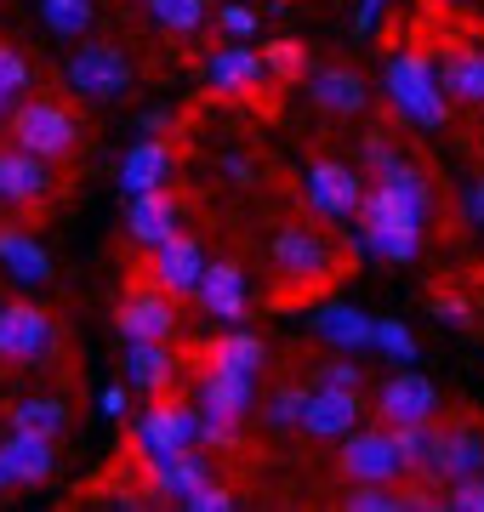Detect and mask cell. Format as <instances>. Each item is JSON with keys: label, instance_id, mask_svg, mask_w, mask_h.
Listing matches in <instances>:
<instances>
[{"label": "cell", "instance_id": "1", "mask_svg": "<svg viewBox=\"0 0 484 512\" xmlns=\"http://www.w3.org/2000/svg\"><path fill=\"white\" fill-rule=\"evenodd\" d=\"M268 262H274V274H280V291H274V308H291L302 296H319L325 285L354 268V256L336 251L331 234L325 228H308V222H285L274 245H268Z\"/></svg>", "mask_w": 484, "mask_h": 512}, {"label": "cell", "instance_id": "2", "mask_svg": "<svg viewBox=\"0 0 484 512\" xmlns=\"http://www.w3.org/2000/svg\"><path fill=\"white\" fill-rule=\"evenodd\" d=\"M359 217V239H365V251L382 256V262H416L422 256V211H416V200H405L393 183H376L359 194L354 205Z\"/></svg>", "mask_w": 484, "mask_h": 512}, {"label": "cell", "instance_id": "3", "mask_svg": "<svg viewBox=\"0 0 484 512\" xmlns=\"http://www.w3.org/2000/svg\"><path fill=\"white\" fill-rule=\"evenodd\" d=\"M12 137H18V148L52 165L80 148V120L63 97H23V103H12Z\"/></svg>", "mask_w": 484, "mask_h": 512}, {"label": "cell", "instance_id": "4", "mask_svg": "<svg viewBox=\"0 0 484 512\" xmlns=\"http://www.w3.org/2000/svg\"><path fill=\"white\" fill-rule=\"evenodd\" d=\"M194 410H200V439L211 444H228L234 439V427L251 416V404H257V376H245V370H217V365H200V393H194Z\"/></svg>", "mask_w": 484, "mask_h": 512}, {"label": "cell", "instance_id": "5", "mask_svg": "<svg viewBox=\"0 0 484 512\" xmlns=\"http://www.w3.org/2000/svg\"><path fill=\"white\" fill-rule=\"evenodd\" d=\"M120 336L126 342H166L177 330V296H166L160 285L149 279V268L137 262L126 274V296H120Z\"/></svg>", "mask_w": 484, "mask_h": 512}, {"label": "cell", "instance_id": "6", "mask_svg": "<svg viewBox=\"0 0 484 512\" xmlns=\"http://www.w3.org/2000/svg\"><path fill=\"white\" fill-rule=\"evenodd\" d=\"M388 97H393V109L410 114L416 126H428V131H439L450 120V103H445V92H439V80H433L422 52H405L388 63Z\"/></svg>", "mask_w": 484, "mask_h": 512}, {"label": "cell", "instance_id": "7", "mask_svg": "<svg viewBox=\"0 0 484 512\" xmlns=\"http://www.w3.org/2000/svg\"><path fill=\"white\" fill-rule=\"evenodd\" d=\"M131 80H137V69H131V57L120 52L114 40H86V46L69 57V86H75L80 97H92V103L126 97Z\"/></svg>", "mask_w": 484, "mask_h": 512}, {"label": "cell", "instance_id": "8", "mask_svg": "<svg viewBox=\"0 0 484 512\" xmlns=\"http://www.w3.org/2000/svg\"><path fill=\"white\" fill-rule=\"evenodd\" d=\"M131 439L143 444V456H171V450H188V444L200 439V410H188L183 399L154 393V404L143 410V421H137V433H131Z\"/></svg>", "mask_w": 484, "mask_h": 512}, {"label": "cell", "instance_id": "9", "mask_svg": "<svg viewBox=\"0 0 484 512\" xmlns=\"http://www.w3.org/2000/svg\"><path fill=\"white\" fill-rule=\"evenodd\" d=\"M52 348V319L35 308V302H6L0 308V359L6 365H40Z\"/></svg>", "mask_w": 484, "mask_h": 512}, {"label": "cell", "instance_id": "10", "mask_svg": "<svg viewBox=\"0 0 484 512\" xmlns=\"http://www.w3.org/2000/svg\"><path fill=\"white\" fill-rule=\"evenodd\" d=\"M0 200L18 205L23 217L46 211L52 205V171H46V160L29 154V148H6L0 154Z\"/></svg>", "mask_w": 484, "mask_h": 512}, {"label": "cell", "instance_id": "11", "mask_svg": "<svg viewBox=\"0 0 484 512\" xmlns=\"http://www.w3.org/2000/svg\"><path fill=\"white\" fill-rule=\"evenodd\" d=\"M342 473H348V484H399V478H405V461L393 450L388 427H376V433H348V444H342Z\"/></svg>", "mask_w": 484, "mask_h": 512}, {"label": "cell", "instance_id": "12", "mask_svg": "<svg viewBox=\"0 0 484 512\" xmlns=\"http://www.w3.org/2000/svg\"><path fill=\"white\" fill-rule=\"evenodd\" d=\"M149 279L160 285L166 296H194V285H200V274H205V256H200V239L194 234H171V239H160V245H149Z\"/></svg>", "mask_w": 484, "mask_h": 512}, {"label": "cell", "instance_id": "13", "mask_svg": "<svg viewBox=\"0 0 484 512\" xmlns=\"http://www.w3.org/2000/svg\"><path fill=\"white\" fill-rule=\"evenodd\" d=\"M297 427L302 433H314V439H348L359 427V393L354 387H325L314 382L308 387V399L297 410Z\"/></svg>", "mask_w": 484, "mask_h": 512}, {"label": "cell", "instance_id": "14", "mask_svg": "<svg viewBox=\"0 0 484 512\" xmlns=\"http://www.w3.org/2000/svg\"><path fill=\"white\" fill-rule=\"evenodd\" d=\"M376 416L388 421V427H405V421H433L439 416V393H433L428 376H416V370H399L382 382L376 393Z\"/></svg>", "mask_w": 484, "mask_h": 512}, {"label": "cell", "instance_id": "15", "mask_svg": "<svg viewBox=\"0 0 484 512\" xmlns=\"http://www.w3.org/2000/svg\"><path fill=\"white\" fill-rule=\"evenodd\" d=\"M126 228H131V239H137V245H160V239H171L177 228H183V194H171L166 183L131 194Z\"/></svg>", "mask_w": 484, "mask_h": 512}, {"label": "cell", "instance_id": "16", "mask_svg": "<svg viewBox=\"0 0 484 512\" xmlns=\"http://www.w3.org/2000/svg\"><path fill=\"white\" fill-rule=\"evenodd\" d=\"M359 194H365V188H359L354 165H342V160L308 165V205H314V211H325V217H354Z\"/></svg>", "mask_w": 484, "mask_h": 512}, {"label": "cell", "instance_id": "17", "mask_svg": "<svg viewBox=\"0 0 484 512\" xmlns=\"http://www.w3.org/2000/svg\"><path fill=\"white\" fill-rule=\"evenodd\" d=\"M57 439H46V433H29V427H12V439H0V467L12 473V484H46L52 478V450Z\"/></svg>", "mask_w": 484, "mask_h": 512}, {"label": "cell", "instance_id": "18", "mask_svg": "<svg viewBox=\"0 0 484 512\" xmlns=\"http://www.w3.org/2000/svg\"><path fill=\"white\" fill-rule=\"evenodd\" d=\"M194 296H200L205 319H217V325H234L245 313V274L234 268V262H211L200 274V285H194Z\"/></svg>", "mask_w": 484, "mask_h": 512}, {"label": "cell", "instance_id": "19", "mask_svg": "<svg viewBox=\"0 0 484 512\" xmlns=\"http://www.w3.org/2000/svg\"><path fill=\"white\" fill-rule=\"evenodd\" d=\"M0 262H6V274L23 279V285L52 279V256H46V245H40L23 222H0Z\"/></svg>", "mask_w": 484, "mask_h": 512}, {"label": "cell", "instance_id": "20", "mask_svg": "<svg viewBox=\"0 0 484 512\" xmlns=\"http://www.w3.org/2000/svg\"><path fill=\"white\" fill-rule=\"evenodd\" d=\"M171 171H177V143H171V137H149V143H137L126 154L120 183H126V194H143V188L171 183Z\"/></svg>", "mask_w": 484, "mask_h": 512}, {"label": "cell", "instance_id": "21", "mask_svg": "<svg viewBox=\"0 0 484 512\" xmlns=\"http://www.w3.org/2000/svg\"><path fill=\"white\" fill-rule=\"evenodd\" d=\"M126 376H131V387H143V393H166V387L183 376V359H177L166 342H131Z\"/></svg>", "mask_w": 484, "mask_h": 512}, {"label": "cell", "instance_id": "22", "mask_svg": "<svg viewBox=\"0 0 484 512\" xmlns=\"http://www.w3.org/2000/svg\"><path fill=\"white\" fill-rule=\"evenodd\" d=\"M439 92H450L467 109H484V46H456L445 57V74H439Z\"/></svg>", "mask_w": 484, "mask_h": 512}, {"label": "cell", "instance_id": "23", "mask_svg": "<svg viewBox=\"0 0 484 512\" xmlns=\"http://www.w3.org/2000/svg\"><path fill=\"white\" fill-rule=\"evenodd\" d=\"M149 478L160 495H177L183 501L188 490H200L205 478H211V467H205V456H194V444L188 450H171V456H149Z\"/></svg>", "mask_w": 484, "mask_h": 512}, {"label": "cell", "instance_id": "24", "mask_svg": "<svg viewBox=\"0 0 484 512\" xmlns=\"http://www.w3.org/2000/svg\"><path fill=\"white\" fill-rule=\"evenodd\" d=\"M262 359H268V348H262V336H251V330H228V336H217V342H205L200 348V365L245 370V376H257Z\"/></svg>", "mask_w": 484, "mask_h": 512}, {"label": "cell", "instance_id": "25", "mask_svg": "<svg viewBox=\"0 0 484 512\" xmlns=\"http://www.w3.org/2000/svg\"><path fill=\"white\" fill-rule=\"evenodd\" d=\"M314 330L331 342V348L359 353V348H371L376 319H365V313H354V308H319V313H314Z\"/></svg>", "mask_w": 484, "mask_h": 512}, {"label": "cell", "instance_id": "26", "mask_svg": "<svg viewBox=\"0 0 484 512\" xmlns=\"http://www.w3.org/2000/svg\"><path fill=\"white\" fill-rule=\"evenodd\" d=\"M314 103L325 114H359L365 109V80L354 69H319L314 74Z\"/></svg>", "mask_w": 484, "mask_h": 512}, {"label": "cell", "instance_id": "27", "mask_svg": "<svg viewBox=\"0 0 484 512\" xmlns=\"http://www.w3.org/2000/svg\"><path fill=\"white\" fill-rule=\"evenodd\" d=\"M211 80L223 86V92H257L262 86V57L251 46H228V52L211 57Z\"/></svg>", "mask_w": 484, "mask_h": 512}, {"label": "cell", "instance_id": "28", "mask_svg": "<svg viewBox=\"0 0 484 512\" xmlns=\"http://www.w3.org/2000/svg\"><path fill=\"white\" fill-rule=\"evenodd\" d=\"M40 18L52 35H86L97 18V0H40Z\"/></svg>", "mask_w": 484, "mask_h": 512}, {"label": "cell", "instance_id": "29", "mask_svg": "<svg viewBox=\"0 0 484 512\" xmlns=\"http://www.w3.org/2000/svg\"><path fill=\"white\" fill-rule=\"evenodd\" d=\"M12 427H29V433L57 439V433L69 427V410H63V399H23L18 410H12Z\"/></svg>", "mask_w": 484, "mask_h": 512}, {"label": "cell", "instance_id": "30", "mask_svg": "<svg viewBox=\"0 0 484 512\" xmlns=\"http://www.w3.org/2000/svg\"><path fill=\"white\" fill-rule=\"evenodd\" d=\"M262 74H274V80H285V86H297L302 74H308V46H302V40H268Z\"/></svg>", "mask_w": 484, "mask_h": 512}, {"label": "cell", "instance_id": "31", "mask_svg": "<svg viewBox=\"0 0 484 512\" xmlns=\"http://www.w3.org/2000/svg\"><path fill=\"white\" fill-rule=\"evenodd\" d=\"M149 12L160 29H171V35H194L205 23V0H149Z\"/></svg>", "mask_w": 484, "mask_h": 512}, {"label": "cell", "instance_id": "32", "mask_svg": "<svg viewBox=\"0 0 484 512\" xmlns=\"http://www.w3.org/2000/svg\"><path fill=\"white\" fill-rule=\"evenodd\" d=\"M371 348H382L393 359V365H410L416 359V336H410L399 319H376V336H371Z\"/></svg>", "mask_w": 484, "mask_h": 512}, {"label": "cell", "instance_id": "33", "mask_svg": "<svg viewBox=\"0 0 484 512\" xmlns=\"http://www.w3.org/2000/svg\"><path fill=\"white\" fill-rule=\"evenodd\" d=\"M29 80H35V74H29L23 52H18V46H6V40H0V97H12V103H18V97L29 92Z\"/></svg>", "mask_w": 484, "mask_h": 512}, {"label": "cell", "instance_id": "34", "mask_svg": "<svg viewBox=\"0 0 484 512\" xmlns=\"http://www.w3.org/2000/svg\"><path fill=\"white\" fill-rule=\"evenodd\" d=\"M302 399H308V387H302V382H280L274 393H268V410H262V416H268V427H291V421H297V410H302Z\"/></svg>", "mask_w": 484, "mask_h": 512}, {"label": "cell", "instance_id": "35", "mask_svg": "<svg viewBox=\"0 0 484 512\" xmlns=\"http://www.w3.org/2000/svg\"><path fill=\"white\" fill-rule=\"evenodd\" d=\"M342 507L348 512H399V490L393 484H354Z\"/></svg>", "mask_w": 484, "mask_h": 512}, {"label": "cell", "instance_id": "36", "mask_svg": "<svg viewBox=\"0 0 484 512\" xmlns=\"http://www.w3.org/2000/svg\"><path fill=\"white\" fill-rule=\"evenodd\" d=\"M445 507H456V512H484V473L450 478V484H445Z\"/></svg>", "mask_w": 484, "mask_h": 512}, {"label": "cell", "instance_id": "37", "mask_svg": "<svg viewBox=\"0 0 484 512\" xmlns=\"http://www.w3.org/2000/svg\"><path fill=\"white\" fill-rule=\"evenodd\" d=\"M319 382L325 387H365V365H348V359H319Z\"/></svg>", "mask_w": 484, "mask_h": 512}, {"label": "cell", "instance_id": "38", "mask_svg": "<svg viewBox=\"0 0 484 512\" xmlns=\"http://www.w3.org/2000/svg\"><path fill=\"white\" fill-rule=\"evenodd\" d=\"M183 507H188V512H228V507H234V495H228L223 484H211V478H205L200 490L183 495Z\"/></svg>", "mask_w": 484, "mask_h": 512}, {"label": "cell", "instance_id": "39", "mask_svg": "<svg viewBox=\"0 0 484 512\" xmlns=\"http://www.w3.org/2000/svg\"><path fill=\"white\" fill-rule=\"evenodd\" d=\"M223 29L228 35H257V18H251L245 6H223Z\"/></svg>", "mask_w": 484, "mask_h": 512}, {"label": "cell", "instance_id": "40", "mask_svg": "<svg viewBox=\"0 0 484 512\" xmlns=\"http://www.w3.org/2000/svg\"><path fill=\"white\" fill-rule=\"evenodd\" d=\"M103 410H109V416H126V387H109V393H103Z\"/></svg>", "mask_w": 484, "mask_h": 512}, {"label": "cell", "instance_id": "41", "mask_svg": "<svg viewBox=\"0 0 484 512\" xmlns=\"http://www.w3.org/2000/svg\"><path fill=\"white\" fill-rule=\"evenodd\" d=\"M376 12H382V0H365V12H359V35H371L376 29Z\"/></svg>", "mask_w": 484, "mask_h": 512}, {"label": "cell", "instance_id": "42", "mask_svg": "<svg viewBox=\"0 0 484 512\" xmlns=\"http://www.w3.org/2000/svg\"><path fill=\"white\" fill-rule=\"evenodd\" d=\"M467 211H473V217L484 222V177H479V183H473V200H467Z\"/></svg>", "mask_w": 484, "mask_h": 512}, {"label": "cell", "instance_id": "43", "mask_svg": "<svg viewBox=\"0 0 484 512\" xmlns=\"http://www.w3.org/2000/svg\"><path fill=\"white\" fill-rule=\"evenodd\" d=\"M428 6H433V12H445V6H456V0H428Z\"/></svg>", "mask_w": 484, "mask_h": 512}, {"label": "cell", "instance_id": "44", "mask_svg": "<svg viewBox=\"0 0 484 512\" xmlns=\"http://www.w3.org/2000/svg\"><path fill=\"white\" fill-rule=\"evenodd\" d=\"M6 484H12V473H6V467H0V490H6Z\"/></svg>", "mask_w": 484, "mask_h": 512}]
</instances>
